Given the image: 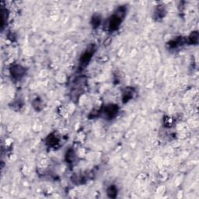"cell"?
I'll use <instances>...</instances> for the list:
<instances>
[{
  "mask_svg": "<svg viewBox=\"0 0 199 199\" xmlns=\"http://www.w3.org/2000/svg\"><path fill=\"white\" fill-rule=\"evenodd\" d=\"M125 7L121 6L117 9L115 13L109 18L108 22H107V27H108L109 31H115L116 30L118 29L120 24H122L124 17H125Z\"/></svg>",
  "mask_w": 199,
  "mask_h": 199,
  "instance_id": "cell-1",
  "label": "cell"
},
{
  "mask_svg": "<svg viewBox=\"0 0 199 199\" xmlns=\"http://www.w3.org/2000/svg\"><path fill=\"white\" fill-rule=\"evenodd\" d=\"M96 51V48H95V45H90L89 46V48H87V51H86L80 57L79 59V65L82 68H85L87 65L89 64L90 61L92 58L93 55L94 54Z\"/></svg>",
  "mask_w": 199,
  "mask_h": 199,
  "instance_id": "cell-2",
  "label": "cell"
},
{
  "mask_svg": "<svg viewBox=\"0 0 199 199\" xmlns=\"http://www.w3.org/2000/svg\"><path fill=\"white\" fill-rule=\"evenodd\" d=\"M9 72L13 79L16 80H20L26 74V68L21 65H13L11 68H9Z\"/></svg>",
  "mask_w": 199,
  "mask_h": 199,
  "instance_id": "cell-3",
  "label": "cell"
},
{
  "mask_svg": "<svg viewBox=\"0 0 199 199\" xmlns=\"http://www.w3.org/2000/svg\"><path fill=\"white\" fill-rule=\"evenodd\" d=\"M118 111H119V108L117 105H115V104H108L102 110V113L103 114L104 118L111 120V119H113L117 116Z\"/></svg>",
  "mask_w": 199,
  "mask_h": 199,
  "instance_id": "cell-4",
  "label": "cell"
},
{
  "mask_svg": "<svg viewBox=\"0 0 199 199\" xmlns=\"http://www.w3.org/2000/svg\"><path fill=\"white\" fill-rule=\"evenodd\" d=\"M59 143V139L55 134H51L48 135L46 138V144L49 147H55Z\"/></svg>",
  "mask_w": 199,
  "mask_h": 199,
  "instance_id": "cell-5",
  "label": "cell"
},
{
  "mask_svg": "<svg viewBox=\"0 0 199 199\" xmlns=\"http://www.w3.org/2000/svg\"><path fill=\"white\" fill-rule=\"evenodd\" d=\"M134 94V90L132 88H127L123 93V102L126 103L131 100Z\"/></svg>",
  "mask_w": 199,
  "mask_h": 199,
  "instance_id": "cell-6",
  "label": "cell"
},
{
  "mask_svg": "<svg viewBox=\"0 0 199 199\" xmlns=\"http://www.w3.org/2000/svg\"><path fill=\"white\" fill-rule=\"evenodd\" d=\"M107 194H108L109 197H112V198L116 197L117 194H118V189H117L116 186L111 185V186L107 188Z\"/></svg>",
  "mask_w": 199,
  "mask_h": 199,
  "instance_id": "cell-7",
  "label": "cell"
},
{
  "mask_svg": "<svg viewBox=\"0 0 199 199\" xmlns=\"http://www.w3.org/2000/svg\"><path fill=\"white\" fill-rule=\"evenodd\" d=\"M101 22V17L99 15H94L91 20V24L93 28H97Z\"/></svg>",
  "mask_w": 199,
  "mask_h": 199,
  "instance_id": "cell-8",
  "label": "cell"
},
{
  "mask_svg": "<svg viewBox=\"0 0 199 199\" xmlns=\"http://www.w3.org/2000/svg\"><path fill=\"white\" fill-rule=\"evenodd\" d=\"M165 13H166V11H165V9L164 7H163L162 6H160L156 8L155 12V15L156 18L158 19H162L163 18V17L165 16Z\"/></svg>",
  "mask_w": 199,
  "mask_h": 199,
  "instance_id": "cell-9",
  "label": "cell"
},
{
  "mask_svg": "<svg viewBox=\"0 0 199 199\" xmlns=\"http://www.w3.org/2000/svg\"><path fill=\"white\" fill-rule=\"evenodd\" d=\"M189 43L191 44H197L198 42V33L197 31L193 32V33L188 37Z\"/></svg>",
  "mask_w": 199,
  "mask_h": 199,
  "instance_id": "cell-10",
  "label": "cell"
},
{
  "mask_svg": "<svg viewBox=\"0 0 199 199\" xmlns=\"http://www.w3.org/2000/svg\"><path fill=\"white\" fill-rule=\"evenodd\" d=\"M8 16L6 15V9H1V23H2V30L3 29L4 26H5V24H6V20H7Z\"/></svg>",
  "mask_w": 199,
  "mask_h": 199,
  "instance_id": "cell-11",
  "label": "cell"
},
{
  "mask_svg": "<svg viewBox=\"0 0 199 199\" xmlns=\"http://www.w3.org/2000/svg\"><path fill=\"white\" fill-rule=\"evenodd\" d=\"M75 153L72 149L68 150L66 153V156H65V158H66V160L68 161V163H72L75 160Z\"/></svg>",
  "mask_w": 199,
  "mask_h": 199,
  "instance_id": "cell-12",
  "label": "cell"
}]
</instances>
